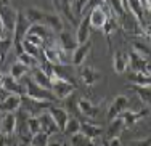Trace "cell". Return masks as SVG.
Wrapping results in <instances>:
<instances>
[{
	"instance_id": "6da1fadb",
	"label": "cell",
	"mask_w": 151,
	"mask_h": 146,
	"mask_svg": "<svg viewBox=\"0 0 151 146\" xmlns=\"http://www.w3.org/2000/svg\"><path fill=\"white\" fill-rule=\"evenodd\" d=\"M52 85H50V92L53 93V97L58 98V99H66L69 98L71 95L74 93V88L76 85H73L71 82L64 80V79H60L56 76H52Z\"/></svg>"
},
{
	"instance_id": "7a4b0ae2",
	"label": "cell",
	"mask_w": 151,
	"mask_h": 146,
	"mask_svg": "<svg viewBox=\"0 0 151 146\" xmlns=\"http://www.w3.org/2000/svg\"><path fill=\"white\" fill-rule=\"evenodd\" d=\"M85 15H88V21H90V27H92V29H103V26H105L108 16L113 15V13L109 11V8H108L106 3L103 2L100 6L93 8L92 11L85 13Z\"/></svg>"
},
{
	"instance_id": "3957f363",
	"label": "cell",
	"mask_w": 151,
	"mask_h": 146,
	"mask_svg": "<svg viewBox=\"0 0 151 146\" xmlns=\"http://www.w3.org/2000/svg\"><path fill=\"white\" fill-rule=\"evenodd\" d=\"M24 88H26V97L29 98H34V99H39V101H53V93L50 90H47V88L40 87V85H37L32 79H27V82L24 84Z\"/></svg>"
},
{
	"instance_id": "277c9868",
	"label": "cell",
	"mask_w": 151,
	"mask_h": 146,
	"mask_svg": "<svg viewBox=\"0 0 151 146\" xmlns=\"http://www.w3.org/2000/svg\"><path fill=\"white\" fill-rule=\"evenodd\" d=\"M48 108H50V104L47 101H39V99L29 98L26 95L21 97V108L19 109H24V112L27 116H39L40 112L47 111Z\"/></svg>"
},
{
	"instance_id": "5b68a950",
	"label": "cell",
	"mask_w": 151,
	"mask_h": 146,
	"mask_svg": "<svg viewBox=\"0 0 151 146\" xmlns=\"http://www.w3.org/2000/svg\"><path fill=\"white\" fill-rule=\"evenodd\" d=\"M29 19L26 18L23 11H18L16 13V21H15V27H13V37H15V40L13 42H21L24 37H26L27 31H29Z\"/></svg>"
},
{
	"instance_id": "8992f818",
	"label": "cell",
	"mask_w": 151,
	"mask_h": 146,
	"mask_svg": "<svg viewBox=\"0 0 151 146\" xmlns=\"http://www.w3.org/2000/svg\"><path fill=\"white\" fill-rule=\"evenodd\" d=\"M92 50V42L87 40L84 44H79L76 50L71 53V66H82L85 63V59L88 58Z\"/></svg>"
},
{
	"instance_id": "52a82bcc",
	"label": "cell",
	"mask_w": 151,
	"mask_h": 146,
	"mask_svg": "<svg viewBox=\"0 0 151 146\" xmlns=\"http://www.w3.org/2000/svg\"><path fill=\"white\" fill-rule=\"evenodd\" d=\"M127 108H129V98L125 97V95H117V97L111 101L109 108H108V112H106L108 120H111V119H114V117L121 116V114L124 112Z\"/></svg>"
},
{
	"instance_id": "ba28073f",
	"label": "cell",
	"mask_w": 151,
	"mask_h": 146,
	"mask_svg": "<svg viewBox=\"0 0 151 146\" xmlns=\"http://www.w3.org/2000/svg\"><path fill=\"white\" fill-rule=\"evenodd\" d=\"M79 77H81V80L84 82L87 87H92L96 82L101 80V72L96 71L95 67H92V66L82 64V66H79Z\"/></svg>"
},
{
	"instance_id": "9c48e42d",
	"label": "cell",
	"mask_w": 151,
	"mask_h": 146,
	"mask_svg": "<svg viewBox=\"0 0 151 146\" xmlns=\"http://www.w3.org/2000/svg\"><path fill=\"white\" fill-rule=\"evenodd\" d=\"M76 40L77 44H84V42L90 40V34H92V27H90V21H88V15H82L81 21L76 24Z\"/></svg>"
},
{
	"instance_id": "30bf717a",
	"label": "cell",
	"mask_w": 151,
	"mask_h": 146,
	"mask_svg": "<svg viewBox=\"0 0 151 146\" xmlns=\"http://www.w3.org/2000/svg\"><path fill=\"white\" fill-rule=\"evenodd\" d=\"M127 59H129V66L132 67V71L145 72L150 76V59L148 58H143L138 53L130 52V53H127Z\"/></svg>"
},
{
	"instance_id": "8fae6325",
	"label": "cell",
	"mask_w": 151,
	"mask_h": 146,
	"mask_svg": "<svg viewBox=\"0 0 151 146\" xmlns=\"http://www.w3.org/2000/svg\"><path fill=\"white\" fill-rule=\"evenodd\" d=\"M77 109H79V112H81L82 116H85L87 119H95V117H98L100 112H101V108H100L96 103H92L85 98L77 99Z\"/></svg>"
},
{
	"instance_id": "7c38bea8",
	"label": "cell",
	"mask_w": 151,
	"mask_h": 146,
	"mask_svg": "<svg viewBox=\"0 0 151 146\" xmlns=\"http://www.w3.org/2000/svg\"><path fill=\"white\" fill-rule=\"evenodd\" d=\"M53 2V6H55L56 13L61 16V18H66L69 23L73 24H77V18L74 16L73 13V6H71V0H52Z\"/></svg>"
},
{
	"instance_id": "4fadbf2b",
	"label": "cell",
	"mask_w": 151,
	"mask_h": 146,
	"mask_svg": "<svg viewBox=\"0 0 151 146\" xmlns=\"http://www.w3.org/2000/svg\"><path fill=\"white\" fill-rule=\"evenodd\" d=\"M21 108V97L15 93H8L5 98L0 101V112L6 114V112H18Z\"/></svg>"
},
{
	"instance_id": "5bb4252c",
	"label": "cell",
	"mask_w": 151,
	"mask_h": 146,
	"mask_svg": "<svg viewBox=\"0 0 151 146\" xmlns=\"http://www.w3.org/2000/svg\"><path fill=\"white\" fill-rule=\"evenodd\" d=\"M2 88L6 92V93H15V95H26V88H24V84H21L19 80L13 79L10 74H5L3 76V82H2Z\"/></svg>"
},
{
	"instance_id": "9a60e30c",
	"label": "cell",
	"mask_w": 151,
	"mask_h": 146,
	"mask_svg": "<svg viewBox=\"0 0 151 146\" xmlns=\"http://www.w3.org/2000/svg\"><path fill=\"white\" fill-rule=\"evenodd\" d=\"M37 119H39V124H40V132H45L47 135H50V137L60 132L58 125H56V122L53 120V117L50 116L48 111L40 112L37 116Z\"/></svg>"
},
{
	"instance_id": "2e32d148",
	"label": "cell",
	"mask_w": 151,
	"mask_h": 146,
	"mask_svg": "<svg viewBox=\"0 0 151 146\" xmlns=\"http://www.w3.org/2000/svg\"><path fill=\"white\" fill-rule=\"evenodd\" d=\"M16 130V116L15 112H6L2 114V119H0V132H2L5 137H13Z\"/></svg>"
},
{
	"instance_id": "e0dca14e",
	"label": "cell",
	"mask_w": 151,
	"mask_h": 146,
	"mask_svg": "<svg viewBox=\"0 0 151 146\" xmlns=\"http://www.w3.org/2000/svg\"><path fill=\"white\" fill-rule=\"evenodd\" d=\"M16 10H13L10 5H0V19H2V26L6 27L8 31L13 32L16 21Z\"/></svg>"
},
{
	"instance_id": "ac0fdd59",
	"label": "cell",
	"mask_w": 151,
	"mask_h": 146,
	"mask_svg": "<svg viewBox=\"0 0 151 146\" xmlns=\"http://www.w3.org/2000/svg\"><path fill=\"white\" fill-rule=\"evenodd\" d=\"M148 116H150V106H145V108L140 109L138 112H135V111H129V109H125V111L121 114V117H122V120H124L125 127L134 125V124L138 122V120H142L143 117H148Z\"/></svg>"
},
{
	"instance_id": "d6986e66",
	"label": "cell",
	"mask_w": 151,
	"mask_h": 146,
	"mask_svg": "<svg viewBox=\"0 0 151 146\" xmlns=\"http://www.w3.org/2000/svg\"><path fill=\"white\" fill-rule=\"evenodd\" d=\"M77 40H76V35L71 34L69 31H61V32H58V47L63 48L64 52H69L73 53L76 47H77Z\"/></svg>"
},
{
	"instance_id": "ffe728a7",
	"label": "cell",
	"mask_w": 151,
	"mask_h": 146,
	"mask_svg": "<svg viewBox=\"0 0 151 146\" xmlns=\"http://www.w3.org/2000/svg\"><path fill=\"white\" fill-rule=\"evenodd\" d=\"M42 24L47 26L48 29H52L53 32H61L64 29V21L58 13H50V11H45V16H44V21Z\"/></svg>"
},
{
	"instance_id": "44dd1931",
	"label": "cell",
	"mask_w": 151,
	"mask_h": 146,
	"mask_svg": "<svg viewBox=\"0 0 151 146\" xmlns=\"http://www.w3.org/2000/svg\"><path fill=\"white\" fill-rule=\"evenodd\" d=\"M47 111L50 112V116H52L53 120L56 122L60 132H63L64 125H66V122H68V119H69V112H68L64 108H60V106H50Z\"/></svg>"
},
{
	"instance_id": "7402d4cb",
	"label": "cell",
	"mask_w": 151,
	"mask_h": 146,
	"mask_svg": "<svg viewBox=\"0 0 151 146\" xmlns=\"http://www.w3.org/2000/svg\"><path fill=\"white\" fill-rule=\"evenodd\" d=\"M124 129H125L124 120H122V117H121V116H117V117H114V119H111V120H109V124H108V129L105 130V135H106L108 140H109V138L119 137Z\"/></svg>"
},
{
	"instance_id": "603a6c76",
	"label": "cell",
	"mask_w": 151,
	"mask_h": 146,
	"mask_svg": "<svg viewBox=\"0 0 151 146\" xmlns=\"http://www.w3.org/2000/svg\"><path fill=\"white\" fill-rule=\"evenodd\" d=\"M81 132L87 137L93 138V140H100L105 133V129L101 125H96V124L92 122H81Z\"/></svg>"
},
{
	"instance_id": "cb8c5ba5",
	"label": "cell",
	"mask_w": 151,
	"mask_h": 146,
	"mask_svg": "<svg viewBox=\"0 0 151 146\" xmlns=\"http://www.w3.org/2000/svg\"><path fill=\"white\" fill-rule=\"evenodd\" d=\"M113 69L117 74H124L129 69V59H127V53L124 52H116L113 56Z\"/></svg>"
},
{
	"instance_id": "d4e9b609",
	"label": "cell",
	"mask_w": 151,
	"mask_h": 146,
	"mask_svg": "<svg viewBox=\"0 0 151 146\" xmlns=\"http://www.w3.org/2000/svg\"><path fill=\"white\" fill-rule=\"evenodd\" d=\"M71 146H100L98 140H93V138L84 135L82 132L71 135Z\"/></svg>"
},
{
	"instance_id": "484cf974",
	"label": "cell",
	"mask_w": 151,
	"mask_h": 146,
	"mask_svg": "<svg viewBox=\"0 0 151 146\" xmlns=\"http://www.w3.org/2000/svg\"><path fill=\"white\" fill-rule=\"evenodd\" d=\"M31 79L34 80L37 85H40V87H44V88H47V90H50L52 79L47 76V74L40 69V67H34V72H32V77H31Z\"/></svg>"
},
{
	"instance_id": "4316f807",
	"label": "cell",
	"mask_w": 151,
	"mask_h": 146,
	"mask_svg": "<svg viewBox=\"0 0 151 146\" xmlns=\"http://www.w3.org/2000/svg\"><path fill=\"white\" fill-rule=\"evenodd\" d=\"M24 15H26V18L29 19L31 24H42L44 16H45V10L35 8V6H29V8L24 11Z\"/></svg>"
},
{
	"instance_id": "83f0119b",
	"label": "cell",
	"mask_w": 151,
	"mask_h": 146,
	"mask_svg": "<svg viewBox=\"0 0 151 146\" xmlns=\"http://www.w3.org/2000/svg\"><path fill=\"white\" fill-rule=\"evenodd\" d=\"M129 80L132 85H138V87H150L151 85V79L148 74L137 72V71H132V74L129 76Z\"/></svg>"
},
{
	"instance_id": "f1b7e54d",
	"label": "cell",
	"mask_w": 151,
	"mask_h": 146,
	"mask_svg": "<svg viewBox=\"0 0 151 146\" xmlns=\"http://www.w3.org/2000/svg\"><path fill=\"white\" fill-rule=\"evenodd\" d=\"M105 3L108 5L109 11L113 13L117 19H121V18L124 16V13L127 11V10H125V6H124V3H122L121 0H105Z\"/></svg>"
},
{
	"instance_id": "f546056e",
	"label": "cell",
	"mask_w": 151,
	"mask_h": 146,
	"mask_svg": "<svg viewBox=\"0 0 151 146\" xmlns=\"http://www.w3.org/2000/svg\"><path fill=\"white\" fill-rule=\"evenodd\" d=\"M29 71L31 69L27 66H24L23 63L16 61V63H13V64H12V67H10V76H12L13 79H16V80H21L27 72H29Z\"/></svg>"
},
{
	"instance_id": "4dcf8cb0",
	"label": "cell",
	"mask_w": 151,
	"mask_h": 146,
	"mask_svg": "<svg viewBox=\"0 0 151 146\" xmlns=\"http://www.w3.org/2000/svg\"><path fill=\"white\" fill-rule=\"evenodd\" d=\"M132 52L138 53L140 56H143V58H148L150 59V42L148 40H134V44H132Z\"/></svg>"
},
{
	"instance_id": "1f68e13d",
	"label": "cell",
	"mask_w": 151,
	"mask_h": 146,
	"mask_svg": "<svg viewBox=\"0 0 151 146\" xmlns=\"http://www.w3.org/2000/svg\"><path fill=\"white\" fill-rule=\"evenodd\" d=\"M117 27H119V19H117L114 15H109L105 23V26H103V31H105V35L108 37V42H109V37L113 35V32H116Z\"/></svg>"
},
{
	"instance_id": "d6a6232c",
	"label": "cell",
	"mask_w": 151,
	"mask_h": 146,
	"mask_svg": "<svg viewBox=\"0 0 151 146\" xmlns=\"http://www.w3.org/2000/svg\"><path fill=\"white\" fill-rule=\"evenodd\" d=\"M77 132H81V120L74 116H69V119H68L66 125H64V129H63V133L74 135V133H77Z\"/></svg>"
},
{
	"instance_id": "836d02e7",
	"label": "cell",
	"mask_w": 151,
	"mask_h": 146,
	"mask_svg": "<svg viewBox=\"0 0 151 146\" xmlns=\"http://www.w3.org/2000/svg\"><path fill=\"white\" fill-rule=\"evenodd\" d=\"M50 141V135H47L45 132H37L31 137L29 146H47Z\"/></svg>"
},
{
	"instance_id": "e575fe53",
	"label": "cell",
	"mask_w": 151,
	"mask_h": 146,
	"mask_svg": "<svg viewBox=\"0 0 151 146\" xmlns=\"http://www.w3.org/2000/svg\"><path fill=\"white\" fill-rule=\"evenodd\" d=\"M135 87V93L138 95L140 101L145 106H150V99H151V88L150 87H138V85H134Z\"/></svg>"
},
{
	"instance_id": "d590c367",
	"label": "cell",
	"mask_w": 151,
	"mask_h": 146,
	"mask_svg": "<svg viewBox=\"0 0 151 146\" xmlns=\"http://www.w3.org/2000/svg\"><path fill=\"white\" fill-rule=\"evenodd\" d=\"M21 45H23V50L26 53H29V55L32 56H35V58L40 61V52H42V47H37V45H34V44H31V42H27L26 39H23L21 40Z\"/></svg>"
},
{
	"instance_id": "8d00e7d4",
	"label": "cell",
	"mask_w": 151,
	"mask_h": 146,
	"mask_svg": "<svg viewBox=\"0 0 151 146\" xmlns=\"http://www.w3.org/2000/svg\"><path fill=\"white\" fill-rule=\"evenodd\" d=\"M18 61L23 63L24 66H27L29 69H31V67H37L39 66V59L35 58V56L29 55V53H26V52H23V53L18 55Z\"/></svg>"
},
{
	"instance_id": "74e56055",
	"label": "cell",
	"mask_w": 151,
	"mask_h": 146,
	"mask_svg": "<svg viewBox=\"0 0 151 146\" xmlns=\"http://www.w3.org/2000/svg\"><path fill=\"white\" fill-rule=\"evenodd\" d=\"M27 127H29V132L32 135L40 132V124H39V119L37 116H29L27 117Z\"/></svg>"
},
{
	"instance_id": "f35d334b",
	"label": "cell",
	"mask_w": 151,
	"mask_h": 146,
	"mask_svg": "<svg viewBox=\"0 0 151 146\" xmlns=\"http://www.w3.org/2000/svg\"><path fill=\"white\" fill-rule=\"evenodd\" d=\"M106 146H122V141H121L119 137H114V138H109V140H108Z\"/></svg>"
},
{
	"instance_id": "ab89813d",
	"label": "cell",
	"mask_w": 151,
	"mask_h": 146,
	"mask_svg": "<svg viewBox=\"0 0 151 146\" xmlns=\"http://www.w3.org/2000/svg\"><path fill=\"white\" fill-rule=\"evenodd\" d=\"M47 146H63V143H60V141H48Z\"/></svg>"
},
{
	"instance_id": "60d3db41",
	"label": "cell",
	"mask_w": 151,
	"mask_h": 146,
	"mask_svg": "<svg viewBox=\"0 0 151 146\" xmlns=\"http://www.w3.org/2000/svg\"><path fill=\"white\" fill-rule=\"evenodd\" d=\"M151 143H150V138H146L145 141H142V143H138V146H150Z\"/></svg>"
},
{
	"instance_id": "b9f144b4",
	"label": "cell",
	"mask_w": 151,
	"mask_h": 146,
	"mask_svg": "<svg viewBox=\"0 0 151 146\" xmlns=\"http://www.w3.org/2000/svg\"><path fill=\"white\" fill-rule=\"evenodd\" d=\"M0 5H10V0H0Z\"/></svg>"
},
{
	"instance_id": "7bdbcfd3",
	"label": "cell",
	"mask_w": 151,
	"mask_h": 146,
	"mask_svg": "<svg viewBox=\"0 0 151 146\" xmlns=\"http://www.w3.org/2000/svg\"><path fill=\"white\" fill-rule=\"evenodd\" d=\"M16 146H24V145H23V143H21V145H16Z\"/></svg>"
},
{
	"instance_id": "ee69618b",
	"label": "cell",
	"mask_w": 151,
	"mask_h": 146,
	"mask_svg": "<svg viewBox=\"0 0 151 146\" xmlns=\"http://www.w3.org/2000/svg\"><path fill=\"white\" fill-rule=\"evenodd\" d=\"M0 27H2V19H0Z\"/></svg>"
},
{
	"instance_id": "f6af8a7d",
	"label": "cell",
	"mask_w": 151,
	"mask_h": 146,
	"mask_svg": "<svg viewBox=\"0 0 151 146\" xmlns=\"http://www.w3.org/2000/svg\"><path fill=\"white\" fill-rule=\"evenodd\" d=\"M0 119H2V112H0Z\"/></svg>"
}]
</instances>
